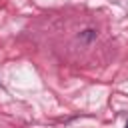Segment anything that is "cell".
<instances>
[{
    "mask_svg": "<svg viewBox=\"0 0 128 128\" xmlns=\"http://www.w3.org/2000/svg\"><path fill=\"white\" fill-rule=\"evenodd\" d=\"M82 38H84L86 42H88V40H92V38H96V30H84Z\"/></svg>",
    "mask_w": 128,
    "mask_h": 128,
    "instance_id": "cell-1",
    "label": "cell"
},
{
    "mask_svg": "<svg viewBox=\"0 0 128 128\" xmlns=\"http://www.w3.org/2000/svg\"><path fill=\"white\" fill-rule=\"evenodd\" d=\"M124 128H128V122H126V126H124Z\"/></svg>",
    "mask_w": 128,
    "mask_h": 128,
    "instance_id": "cell-2",
    "label": "cell"
}]
</instances>
